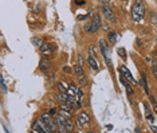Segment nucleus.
<instances>
[{
	"instance_id": "obj_7",
	"label": "nucleus",
	"mask_w": 157,
	"mask_h": 133,
	"mask_svg": "<svg viewBox=\"0 0 157 133\" xmlns=\"http://www.w3.org/2000/svg\"><path fill=\"white\" fill-rule=\"evenodd\" d=\"M91 28H93V34L97 32L101 28V18L98 13H94L93 19H91Z\"/></svg>"
},
{
	"instance_id": "obj_24",
	"label": "nucleus",
	"mask_w": 157,
	"mask_h": 133,
	"mask_svg": "<svg viewBox=\"0 0 157 133\" xmlns=\"http://www.w3.org/2000/svg\"><path fill=\"white\" fill-rule=\"evenodd\" d=\"M118 55L122 58V59H126V53H125V49H118Z\"/></svg>"
},
{
	"instance_id": "obj_21",
	"label": "nucleus",
	"mask_w": 157,
	"mask_h": 133,
	"mask_svg": "<svg viewBox=\"0 0 157 133\" xmlns=\"http://www.w3.org/2000/svg\"><path fill=\"white\" fill-rule=\"evenodd\" d=\"M66 128H67V132H73L74 131V125H73V122L70 121V118L69 120H66Z\"/></svg>"
},
{
	"instance_id": "obj_20",
	"label": "nucleus",
	"mask_w": 157,
	"mask_h": 133,
	"mask_svg": "<svg viewBox=\"0 0 157 133\" xmlns=\"http://www.w3.org/2000/svg\"><path fill=\"white\" fill-rule=\"evenodd\" d=\"M58 89H59V91H62V93H67V90H69V87L64 86L63 82H59V83H58Z\"/></svg>"
},
{
	"instance_id": "obj_29",
	"label": "nucleus",
	"mask_w": 157,
	"mask_h": 133,
	"mask_svg": "<svg viewBox=\"0 0 157 133\" xmlns=\"http://www.w3.org/2000/svg\"><path fill=\"white\" fill-rule=\"evenodd\" d=\"M63 71H64V73H70L71 69H70L69 66H64V67H63Z\"/></svg>"
},
{
	"instance_id": "obj_35",
	"label": "nucleus",
	"mask_w": 157,
	"mask_h": 133,
	"mask_svg": "<svg viewBox=\"0 0 157 133\" xmlns=\"http://www.w3.org/2000/svg\"><path fill=\"white\" fill-rule=\"evenodd\" d=\"M125 2H126V0H125Z\"/></svg>"
},
{
	"instance_id": "obj_31",
	"label": "nucleus",
	"mask_w": 157,
	"mask_h": 133,
	"mask_svg": "<svg viewBox=\"0 0 157 133\" xmlns=\"http://www.w3.org/2000/svg\"><path fill=\"white\" fill-rule=\"evenodd\" d=\"M151 131H152V132H155V133H157V127L152 125V127H151Z\"/></svg>"
},
{
	"instance_id": "obj_17",
	"label": "nucleus",
	"mask_w": 157,
	"mask_h": 133,
	"mask_svg": "<svg viewBox=\"0 0 157 133\" xmlns=\"http://www.w3.org/2000/svg\"><path fill=\"white\" fill-rule=\"evenodd\" d=\"M59 116H62L63 118H66V120H69V118L71 117V112H67V110H63V109H60L59 113H58Z\"/></svg>"
},
{
	"instance_id": "obj_13",
	"label": "nucleus",
	"mask_w": 157,
	"mask_h": 133,
	"mask_svg": "<svg viewBox=\"0 0 157 133\" xmlns=\"http://www.w3.org/2000/svg\"><path fill=\"white\" fill-rule=\"evenodd\" d=\"M59 108L63 109V110H67V112H73V109L75 106H74L70 101H67V102H60V106Z\"/></svg>"
},
{
	"instance_id": "obj_33",
	"label": "nucleus",
	"mask_w": 157,
	"mask_h": 133,
	"mask_svg": "<svg viewBox=\"0 0 157 133\" xmlns=\"http://www.w3.org/2000/svg\"><path fill=\"white\" fill-rule=\"evenodd\" d=\"M106 128H108V131H111V129H113V127H111V125H108Z\"/></svg>"
},
{
	"instance_id": "obj_14",
	"label": "nucleus",
	"mask_w": 157,
	"mask_h": 133,
	"mask_svg": "<svg viewBox=\"0 0 157 133\" xmlns=\"http://www.w3.org/2000/svg\"><path fill=\"white\" fill-rule=\"evenodd\" d=\"M57 100L59 101V102H67V101H69V94L59 91V94L57 95Z\"/></svg>"
},
{
	"instance_id": "obj_10",
	"label": "nucleus",
	"mask_w": 157,
	"mask_h": 133,
	"mask_svg": "<svg viewBox=\"0 0 157 133\" xmlns=\"http://www.w3.org/2000/svg\"><path fill=\"white\" fill-rule=\"evenodd\" d=\"M31 131H32V132H35V133H44L43 127H42V121L38 120V121L34 122L32 127H31Z\"/></svg>"
},
{
	"instance_id": "obj_2",
	"label": "nucleus",
	"mask_w": 157,
	"mask_h": 133,
	"mask_svg": "<svg viewBox=\"0 0 157 133\" xmlns=\"http://www.w3.org/2000/svg\"><path fill=\"white\" fill-rule=\"evenodd\" d=\"M100 47H101L102 55H104L105 61H106L108 66H109V67H111V59H110V50H109V46L106 44V40L101 39V40H100Z\"/></svg>"
},
{
	"instance_id": "obj_15",
	"label": "nucleus",
	"mask_w": 157,
	"mask_h": 133,
	"mask_svg": "<svg viewBox=\"0 0 157 133\" xmlns=\"http://www.w3.org/2000/svg\"><path fill=\"white\" fill-rule=\"evenodd\" d=\"M74 73L77 77L83 76V69H82V65H74Z\"/></svg>"
},
{
	"instance_id": "obj_34",
	"label": "nucleus",
	"mask_w": 157,
	"mask_h": 133,
	"mask_svg": "<svg viewBox=\"0 0 157 133\" xmlns=\"http://www.w3.org/2000/svg\"><path fill=\"white\" fill-rule=\"evenodd\" d=\"M102 2H104V3H109V2H110V0H102Z\"/></svg>"
},
{
	"instance_id": "obj_25",
	"label": "nucleus",
	"mask_w": 157,
	"mask_h": 133,
	"mask_svg": "<svg viewBox=\"0 0 157 133\" xmlns=\"http://www.w3.org/2000/svg\"><path fill=\"white\" fill-rule=\"evenodd\" d=\"M89 55L95 57V46H90V47H89Z\"/></svg>"
},
{
	"instance_id": "obj_9",
	"label": "nucleus",
	"mask_w": 157,
	"mask_h": 133,
	"mask_svg": "<svg viewBox=\"0 0 157 133\" xmlns=\"http://www.w3.org/2000/svg\"><path fill=\"white\" fill-rule=\"evenodd\" d=\"M39 69L42 70L43 73H46V71L50 69V59L42 58V59H40V63H39Z\"/></svg>"
},
{
	"instance_id": "obj_22",
	"label": "nucleus",
	"mask_w": 157,
	"mask_h": 133,
	"mask_svg": "<svg viewBox=\"0 0 157 133\" xmlns=\"http://www.w3.org/2000/svg\"><path fill=\"white\" fill-rule=\"evenodd\" d=\"M151 22H152V24H157V13L155 11L151 12Z\"/></svg>"
},
{
	"instance_id": "obj_5",
	"label": "nucleus",
	"mask_w": 157,
	"mask_h": 133,
	"mask_svg": "<svg viewBox=\"0 0 157 133\" xmlns=\"http://www.w3.org/2000/svg\"><path fill=\"white\" fill-rule=\"evenodd\" d=\"M39 50H40V53H42L43 55H50V54L54 53V46L51 43H49V42H43L42 46L39 47Z\"/></svg>"
},
{
	"instance_id": "obj_8",
	"label": "nucleus",
	"mask_w": 157,
	"mask_h": 133,
	"mask_svg": "<svg viewBox=\"0 0 157 133\" xmlns=\"http://www.w3.org/2000/svg\"><path fill=\"white\" fill-rule=\"evenodd\" d=\"M87 63H89V66H90L94 71H98V70H100V66H98V62H97V59H95V57L89 55V58H87Z\"/></svg>"
},
{
	"instance_id": "obj_27",
	"label": "nucleus",
	"mask_w": 157,
	"mask_h": 133,
	"mask_svg": "<svg viewBox=\"0 0 157 133\" xmlns=\"http://www.w3.org/2000/svg\"><path fill=\"white\" fill-rule=\"evenodd\" d=\"M149 98H151V101H152V105H153V106H155V108L157 109V102H156V100H155V98H153V95H152L151 93H149Z\"/></svg>"
},
{
	"instance_id": "obj_26",
	"label": "nucleus",
	"mask_w": 157,
	"mask_h": 133,
	"mask_svg": "<svg viewBox=\"0 0 157 133\" xmlns=\"http://www.w3.org/2000/svg\"><path fill=\"white\" fill-rule=\"evenodd\" d=\"M78 78H79V82H81V86H86V83H87L86 78H85L83 76H81V77H78Z\"/></svg>"
},
{
	"instance_id": "obj_6",
	"label": "nucleus",
	"mask_w": 157,
	"mask_h": 133,
	"mask_svg": "<svg viewBox=\"0 0 157 133\" xmlns=\"http://www.w3.org/2000/svg\"><path fill=\"white\" fill-rule=\"evenodd\" d=\"M119 74H122V76H124L132 85H134V83H136V81H134V78L132 77L130 71H129V70H128V67L124 66V65H122V66H119Z\"/></svg>"
},
{
	"instance_id": "obj_16",
	"label": "nucleus",
	"mask_w": 157,
	"mask_h": 133,
	"mask_svg": "<svg viewBox=\"0 0 157 133\" xmlns=\"http://www.w3.org/2000/svg\"><path fill=\"white\" fill-rule=\"evenodd\" d=\"M108 39H109V42L110 43H115L117 42V39H118V36H117V34H115L114 31H110L108 34Z\"/></svg>"
},
{
	"instance_id": "obj_23",
	"label": "nucleus",
	"mask_w": 157,
	"mask_h": 133,
	"mask_svg": "<svg viewBox=\"0 0 157 133\" xmlns=\"http://www.w3.org/2000/svg\"><path fill=\"white\" fill-rule=\"evenodd\" d=\"M125 89H126V91H128V93H129V94H133V89H132V83H130V82H129V81H128V82H126V83H125Z\"/></svg>"
},
{
	"instance_id": "obj_30",
	"label": "nucleus",
	"mask_w": 157,
	"mask_h": 133,
	"mask_svg": "<svg viewBox=\"0 0 157 133\" xmlns=\"http://www.w3.org/2000/svg\"><path fill=\"white\" fill-rule=\"evenodd\" d=\"M75 3H77L78 6H82V4H85V0H77Z\"/></svg>"
},
{
	"instance_id": "obj_3",
	"label": "nucleus",
	"mask_w": 157,
	"mask_h": 133,
	"mask_svg": "<svg viewBox=\"0 0 157 133\" xmlns=\"http://www.w3.org/2000/svg\"><path fill=\"white\" fill-rule=\"evenodd\" d=\"M77 124H78L79 131H82L85 125L90 124V117H89V114L85 113V112H81V113L78 114V117H77Z\"/></svg>"
},
{
	"instance_id": "obj_1",
	"label": "nucleus",
	"mask_w": 157,
	"mask_h": 133,
	"mask_svg": "<svg viewBox=\"0 0 157 133\" xmlns=\"http://www.w3.org/2000/svg\"><path fill=\"white\" fill-rule=\"evenodd\" d=\"M145 12H146V8H145V4L142 0H136L132 6V19L134 22H141L145 16Z\"/></svg>"
},
{
	"instance_id": "obj_19",
	"label": "nucleus",
	"mask_w": 157,
	"mask_h": 133,
	"mask_svg": "<svg viewBox=\"0 0 157 133\" xmlns=\"http://www.w3.org/2000/svg\"><path fill=\"white\" fill-rule=\"evenodd\" d=\"M0 87H2V93L3 94H5L7 93V85H5V81H4V78H0Z\"/></svg>"
},
{
	"instance_id": "obj_4",
	"label": "nucleus",
	"mask_w": 157,
	"mask_h": 133,
	"mask_svg": "<svg viewBox=\"0 0 157 133\" xmlns=\"http://www.w3.org/2000/svg\"><path fill=\"white\" fill-rule=\"evenodd\" d=\"M101 11H102V13H104V16L106 18V20H109V22H115V15H114V12H113V9L110 8L109 6H106V4H104L101 7Z\"/></svg>"
},
{
	"instance_id": "obj_18",
	"label": "nucleus",
	"mask_w": 157,
	"mask_h": 133,
	"mask_svg": "<svg viewBox=\"0 0 157 133\" xmlns=\"http://www.w3.org/2000/svg\"><path fill=\"white\" fill-rule=\"evenodd\" d=\"M31 42H32V44H34V46H35V47H40V46H42V39H40V38H38V36H34V38L31 39Z\"/></svg>"
},
{
	"instance_id": "obj_32",
	"label": "nucleus",
	"mask_w": 157,
	"mask_h": 133,
	"mask_svg": "<svg viewBox=\"0 0 157 133\" xmlns=\"http://www.w3.org/2000/svg\"><path fill=\"white\" fill-rule=\"evenodd\" d=\"M79 65H83V58H82V55H79Z\"/></svg>"
},
{
	"instance_id": "obj_28",
	"label": "nucleus",
	"mask_w": 157,
	"mask_h": 133,
	"mask_svg": "<svg viewBox=\"0 0 157 133\" xmlns=\"http://www.w3.org/2000/svg\"><path fill=\"white\" fill-rule=\"evenodd\" d=\"M49 114H50V116H55V114H57V109H50Z\"/></svg>"
},
{
	"instance_id": "obj_12",
	"label": "nucleus",
	"mask_w": 157,
	"mask_h": 133,
	"mask_svg": "<svg viewBox=\"0 0 157 133\" xmlns=\"http://www.w3.org/2000/svg\"><path fill=\"white\" fill-rule=\"evenodd\" d=\"M140 83H141V86L144 87V90H145V93L149 95V87H148V81H146V76H145V73H141V81H140Z\"/></svg>"
},
{
	"instance_id": "obj_11",
	"label": "nucleus",
	"mask_w": 157,
	"mask_h": 133,
	"mask_svg": "<svg viewBox=\"0 0 157 133\" xmlns=\"http://www.w3.org/2000/svg\"><path fill=\"white\" fill-rule=\"evenodd\" d=\"M146 62H148L149 65H151V67H152V71H153V74H155V77L157 78V62L155 59H153L152 57H146Z\"/></svg>"
}]
</instances>
